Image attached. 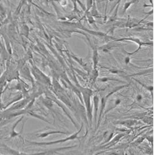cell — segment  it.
<instances>
[{
    "instance_id": "1",
    "label": "cell",
    "mask_w": 155,
    "mask_h": 155,
    "mask_svg": "<svg viewBox=\"0 0 155 155\" xmlns=\"http://www.w3.org/2000/svg\"><path fill=\"white\" fill-rule=\"evenodd\" d=\"M82 126L80 129L79 130L78 132H77L76 133H74L71 135L69 136L68 137H67V138L65 139H61V140H56V141H50V142H41V143H38V142H31L29 141V143L32 145H55V144H59V143H65L66 141H71V140H74L75 139H78V134L79 133L81 132V130L82 129Z\"/></svg>"
},
{
    "instance_id": "2",
    "label": "cell",
    "mask_w": 155,
    "mask_h": 155,
    "mask_svg": "<svg viewBox=\"0 0 155 155\" xmlns=\"http://www.w3.org/2000/svg\"><path fill=\"white\" fill-rule=\"evenodd\" d=\"M54 134H68V132H64L61 131H50V132H45L42 133H40L38 135V137L40 138H45L50 135Z\"/></svg>"
},
{
    "instance_id": "3",
    "label": "cell",
    "mask_w": 155,
    "mask_h": 155,
    "mask_svg": "<svg viewBox=\"0 0 155 155\" xmlns=\"http://www.w3.org/2000/svg\"><path fill=\"white\" fill-rule=\"evenodd\" d=\"M22 118H23V117L20 118V119L19 120H18V121L15 123V125H13V127L12 128L11 133V138H13V137H15L18 136V133H17L15 131V128L16 127L17 125H18V124L22 120Z\"/></svg>"
}]
</instances>
